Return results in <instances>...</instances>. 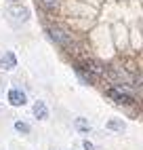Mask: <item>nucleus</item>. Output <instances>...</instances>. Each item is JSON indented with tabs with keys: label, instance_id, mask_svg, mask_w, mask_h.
<instances>
[{
	"label": "nucleus",
	"instance_id": "nucleus-11",
	"mask_svg": "<svg viewBox=\"0 0 143 150\" xmlns=\"http://www.w3.org/2000/svg\"><path fill=\"white\" fill-rule=\"evenodd\" d=\"M40 4H42L46 11H57L59 4H61V0H38Z\"/></svg>",
	"mask_w": 143,
	"mask_h": 150
},
{
	"label": "nucleus",
	"instance_id": "nucleus-8",
	"mask_svg": "<svg viewBox=\"0 0 143 150\" xmlns=\"http://www.w3.org/2000/svg\"><path fill=\"white\" fill-rule=\"evenodd\" d=\"M34 116L38 118V121H46L48 118V108H46V104L42 102V99H38V102L34 104Z\"/></svg>",
	"mask_w": 143,
	"mask_h": 150
},
{
	"label": "nucleus",
	"instance_id": "nucleus-12",
	"mask_svg": "<svg viewBox=\"0 0 143 150\" xmlns=\"http://www.w3.org/2000/svg\"><path fill=\"white\" fill-rule=\"evenodd\" d=\"M15 129H17L21 135H27V133H29V125H27L25 121H15Z\"/></svg>",
	"mask_w": 143,
	"mask_h": 150
},
{
	"label": "nucleus",
	"instance_id": "nucleus-2",
	"mask_svg": "<svg viewBox=\"0 0 143 150\" xmlns=\"http://www.w3.org/2000/svg\"><path fill=\"white\" fill-rule=\"evenodd\" d=\"M46 32H48V38L53 42H57L59 47H63V49H69L72 47V36H69L67 30L59 28V25H48Z\"/></svg>",
	"mask_w": 143,
	"mask_h": 150
},
{
	"label": "nucleus",
	"instance_id": "nucleus-14",
	"mask_svg": "<svg viewBox=\"0 0 143 150\" xmlns=\"http://www.w3.org/2000/svg\"><path fill=\"white\" fill-rule=\"evenodd\" d=\"M11 2H19V0H11Z\"/></svg>",
	"mask_w": 143,
	"mask_h": 150
},
{
	"label": "nucleus",
	"instance_id": "nucleus-7",
	"mask_svg": "<svg viewBox=\"0 0 143 150\" xmlns=\"http://www.w3.org/2000/svg\"><path fill=\"white\" fill-rule=\"evenodd\" d=\"M84 66H86L97 78H99V76H105V72H107L105 66L101 64V62H97V59H84Z\"/></svg>",
	"mask_w": 143,
	"mask_h": 150
},
{
	"label": "nucleus",
	"instance_id": "nucleus-6",
	"mask_svg": "<svg viewBox=\"0 0 143 150\" xmlns=\"http://www.w3.org/2000/svg\"><path fill=\"white\" fill-rule=\"evenodd\" d=\"M15 66H17V57H15V53L13 51H6L2 57H0V70H15Z\"/></svg>",
	"mask_w": 143,
	"mask_h": 150
},
{
	"label": "nucleus",
	"instance_id": "nucleus-5",
	"mask_svg": "<svg viewBox=\"0 0 143 150\" xmlns=\"http://www.w3.org/2000/svg\"><path fill=\"white\" fill-rule=\"evenodd\" d=\"M8 15H11V19L15 23H25L29 19V8H25V6H11L8 8Z\"/></svg>",
	"mask_w": 143,
	"mask_h": 150
},
{
	"label": "nucleus",
	"instance_id": "nucleus-3",
	"mask_svg": "<svg viewBox=\"0 0 143 150\" xmlns=\"http://www.w3.org/2000/svg\"><path fill=\"white\" fill-rule=\"evenodd\" d=\"M74 72H76V76L80 81H82V85H95V81H97V76L84 66V62H76L74 64Z\"/></svg>",
	"mask_w": 143,
	"mask_h": 150
},
{
	"label": "nucleus",
	"instance_id": "nucleus-10",
	"mask_svg": "<svg viewBox=\"0 0 143 150\" xmlns=\"http://www.w3.org/2000/svg\"><path fill=\"white\" fill-rule=\"evenodd\" d=\"M74 127L78 129L80 133H90V123L86 121V118H82V116H78L74 121Z\"/></svg>",
	"mask_w": 143,
	"mask_h": 150
},
{
	"label": "nucleus",
	"instance_id": "nucleus-13",
	"mask_svg": "<svg viewBox=\"0 0 143 150\" xmlns=\"http://www.w3.org/2000/svg\"><path fill=\"white\" fill-rule=\"evenodd\" d=\"M82 146H84V150H95V146H93V144H90V142H88V139H84V142H82Z\"/></svg>",
	"mask_w": 143,
	"mask_h": 150
},
{
	"label": "nucleus",
	"instance_id": "nucleus-9",
	"mask_svg": "<svg viewBox=\"0 0 143 150\" xmlns=\"http://www.w3.org/2000/svg\"><path fill=\"white\" fill-rule=\"evenodd\" d=\"M105 127L109 129V131H116V133H124L126 131V123L122 121V118H109V121L105 123Z\"/></svg>",
	"mask_w": 143,
	"mask_h": 150
},
{
	"label": "nucleus",
	"instance_id": "nucleus-1",
	"mask_svg": "<svg viewBox=\"0 0 143 150\" xmlns=\"http://www.w3.org/2000/svg\"><path fill=\"white\" fill-rule=\"evenodd\" d=\"M105 95H107L109 99H114L116 104H120V106H130L132 102H135L132 93H130V91H126V89H122V85L109 87L107 91H105Z\"/></svg>",
	"mask_w": 143,
	"mask_h": 150
},
{
	"label": "nucleus",
	"instance_id": "nucleus-4",
	"mask_svg": "<svg viewBox=\"0 0 143 150\" xmlns=\"http://www.w3.org/2000/svg\"><path fill=\"white\" fill-rule=\"evenodd\" d=\"M6 99H8V104L19 108V106H25L27 104V97L25 93L21 91V89H8V93H6Z\"/></svg>",
	"mask_w": 143,
	"mask_h": 150
}]
</instances>
